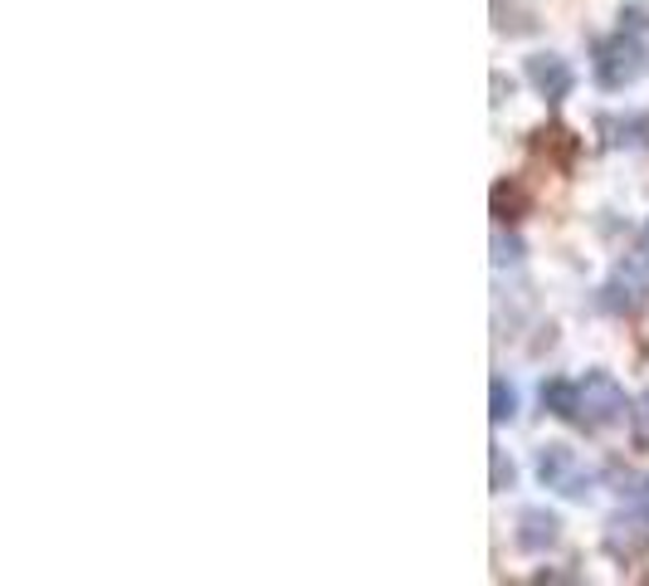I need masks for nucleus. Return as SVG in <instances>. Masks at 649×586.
<instances>
[{
	"mask_svg": "<svg viewBox=\"0 0 649 586\" xmlns=\"http://www.w3.org/2000/svg\"><path fill=\"white\" fill-rule=\"evenodd\" d=\"M591 69H595V83H601L605 93L630 89V83L645 73V45L635 39V30H621V35L601 39V45H595V65Z\"/></svg>",
	"mask_w": 649,
	"mask_h": 586,
	"instance_id": "f257e3e1",
	"label": "nucleus"
},
{
	"mask_svg": "<svg viewBox=\"0 0 649 586\" xmlns=\"http://www.w3.org/2000/svg\"><path fill=\"white\" fill-rule=\"evenodd\" d=\"M577 406H581V425H591V431L621 425L630 415V401H625L621 382L611 372H586L577 382Z\"/></svg>",
	"mask_w": 649,
	"mask_h": 586,
	"instance_id": "f03ea898",
	"label": "nucleus"
},
{
	"mask_svg": "<svg viewBox=\"0 0 649 586\" xmlns=\"http://www.w3.org/2000/svg\"><path fill=\"white\" fill-rule=\"evenodd\" d=\"M538 479L547 489H557L562 499H586L591 494V469H581L577 449L571 445H542L538 449Z\"/></svg>",
	"mask_w": 649,
	"mask_h": 586,
	"instance_id": "7ed1b4c3",
	"label": "nucleus"
},
{
	"mask_svg": "<svg viewBox=\"0 0 649 586\" xmlns=\"http://www.w3.org/2000/svg\"><path fill=\"white\" fill-rule=\"evenodd\" d=\"M649 298V259H625L615 265V274L601 289V308L605 313H640Z\"/></svg>",
	"mask_w": 649,
	"mask_h": 586,
	"instance_id": "20e7f679",
	"label": "nucleus"
},
{
	"mask_svg": "<svg viewBox=\"0 0 649 586\" xmlns=\"http://www.w3.org/2000/svg\"><path fill=\"white\" fill-rule=\"evenodd\" d=\"M522 79L532 83V89L542 93V98H567L571 89H577V73H571V65L562 55H528L522 59Z\"/></svg>",
	"mask_w": 649,
	"mask_h": 586,
	"instance_id": "39448f33",
	"label": "nucleus"
},
{
	"mask_svg": "<svg viewBox=\"0 0 649 586\" xmlns=\"http://www.w3.org/2000/svg\"><path fill=\"white\" fill-rule=\"evenodd\" d=\"M557 538H562V518L552 508L532 504V508L518 513V548L522 552H547Z\"/></svg>",
	"mask_w": 649,
	"mask_h": 586,
	"instance_id": "423d86ee",
	"label": "nucleus"
},
{
	"mask_svg": "<svg viewBox=\"0 0 649 586\" xmlns=\"http://www.w3.org/2000/svg\"><path fill=\"white\" fill-rule=\"evenodd\" d=\"M542 406H547L557 421H571L581 425V406H577V382H562V376H552V382H542Z\"/></svg>",
	"mask_w": 649,
	"mask_h": 586,
	"instance_id": "0eeeda50",
	"label": "nucleus"
},
{
	"mask_svg": "<svg viewBox=\"0 0 649 586\" xmlns=\"http://www.w3.org/2000/svg\"><path fill=\"white\" fill-rule=\"evenodd\" d=\"M488 401H494V425H508L512 415H518V391H512V386L504 382V376H494V386H488Z\"/></svg>",
	"mask_w": 649,
	"mask_h": 586,
	"instance_id": "6e6552de",
	"label": "nucleus"
},
{
	"mask_svg": "<svg viewBox=\"0 0 649 586\" xmlns=\"http://www.w3.org/2000/svg\"><path fill=\"white\" fill-rule=\"evenodd\" d=\"M488 459H494V494H504V489H512L518 469H512V459H508L504 445H488Z\"/></svg>",
	"mask_w": 649,
	"mask_h": 586,
	"instance_id": "1a4fd4ad",
	"label": "nucleus"
},
{
	"mask_svg": "<svg viewBox=\"0 0 649 586\" xmlns=\"http://www.w3.org/2000/svg\"><path fill=\"white\" fill-rule=\"evenodd\" d=\"M625 494V508L635 513V518H645L649 523V474L640 479V484H630V489H621Z\"/></svg>",
	"mask_w": 649,
	"mask_h": 586,
	"instance_id": "9d476101",
	"label": "nucleus"
},
{
	"mask_svg": "<svg viewBox=\"0 0 649 586\" xmlns=\"http://www.w3.org/2000/svg\"><path fill=\"white\" fill-rule=\"evenodd\" d=\"M630 425H635V440H640V445H649V391L630 406Z\"/></svg>",
	"mask_w": 649,
	"mask_h": 586,
	"instance_id": "9b49d317",
	"label": "nucleus"
},
{
	"mask_svg": "<svg viewBox=\"0 0 649 586\" xmlns=\"http://www.w3.org/2000/svg\"><path fill=\"white\" fill-rule=\"evenodd\" d=\"M494 249H498V255H494L498 265H512V259H518V239H508L504 230H498V235H494Z\"/></svg>",
	"mask_w": 649,
	"mask_h": 586,
	"instance_id": "f8f14e48",
	"label": "nucleus"
},
{
	"mask_svg": "<svg viewBox=\"0 0 649 586\" xmlns=\"http://www.w3.org/2000/svg\"><path fill=\"white\" fill-rule=\"evenodd\" d=\"M640 255L649 259V220H645V230H640Z\"/></svg>",
	"mask_w": 649,
	"mask_h": 586,
	"instance_id": "ddd939ff",
	"label": "nucleus"
}]
</instances>
